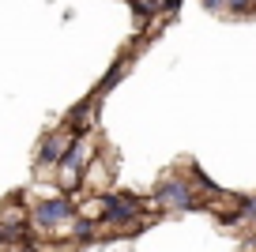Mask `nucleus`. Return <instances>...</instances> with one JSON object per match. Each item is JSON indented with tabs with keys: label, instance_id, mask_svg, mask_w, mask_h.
I'll list each match as a JSON object with an SVG mask.
<instances>
[{
	"label": "nucleus",
	"instance_id": "nucleus-2",
	"mask_svg": "<svg viewBox=\"0 0 256 252\" xmlns=\"http://www.w3.org/2000/svg\"><path fill=\"white\" fill-rule=\"evenodd\" d=\"M158 200L170 211H192V196H188V188H184V181H166L158 188Z\"/></svg>",
	"mask_w": 256,
	"mask_h": 252
},
{
	"label": "nucleus",
	"instance_id": "nucleus-3",
	"mask_svg": "<svg viewBox=\"0 0 256 252\" xmlns=\"http://www.w3.org/2000/svg\"><path fill=\"white\" fill-rule=\"evenodd\" d=\"M136 214H140L136 200H128V196H110L106 200V218L110 222H132Z\"/></svg>",
	"mask_w": 256,
	"mask_h": 252
},
{
	"label": "nucleus",
	"instance_id": "nucleus-1",
	"mask_svg": "<svg viewBox=\"0 0 256 252\" xmlns=\"http://www.w3.org/2000/svg\"><path fill=\"white\" fill-rule=\"evenodd\" d=\"M72 218H76V211H72V204H68V200H49V204H42L38 211H34V222H38V226H46V230L60 226V222H72Z\"/></svg>",
	"mask_w": 256,
	"mask_h": 252
},
{
	"label": "nucleus",
	"instance_id": "nucleus-4",
	"mask_svg": "<svg viewBox=\"0 0 256 252\" xmlns=\"http://www.w3.org/2000/svg\"><path fill=\"white\" fill-rule=\"evenodd\" d=\"M60 140H49L46 147H42V154H38V162H60Z\"/></svg>",
	"mask_w": 256,
	"mask_h": 252
}]
</instances>
